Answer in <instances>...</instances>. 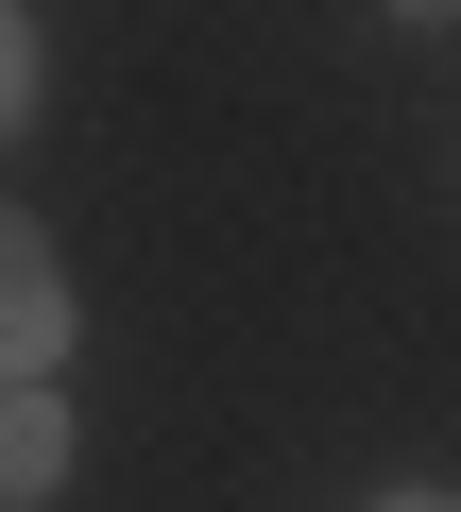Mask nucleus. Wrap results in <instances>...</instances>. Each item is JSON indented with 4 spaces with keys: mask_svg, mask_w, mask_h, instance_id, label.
Wrapping results in <instances>:
<instances>
[{
    "mask_svg": "<svg viewBox=\"0 0 461 512\" xmlns=\"http://www.w3.org/2000/svg\"><path fill=\"white\" fill-rule=\"evenodd\" d=\"M18 103H35V35L0 18V137H18Z\"/></svg>",
    "mask_w": 461,
    "mask_h": 512,
    "instance_id": "nucleus-3",
    "label": "nucleus"
},
{
    "mask_svg": "<svg viewBox=\"0 0 461 512\" xmlns=\"http://www.w3.org/2000/svg\"><path fill=\"white\" fill-rule=\"evenodd\" d=\"M52 478H69V410L52 393H0V512H52Z\"/></svg>",
    "mask_w": 461,
    "mask_h": 512,
    "instance_id": "nucleus-2",
    "label": "nucleus"
},
{
    "mask_svg": "<svg viewBox=\"0 0 461 512\" xmlns=\"http://www.w3.org/2000/svg\"><path fill=\"white\" fill-rule=\"evenodd\" d=\"M393 512H444V495H393Z\"/></svg>",
    "mask_w": 461,
    "mask_h": 512,
    "instance_id": "nucleus-4",
    "label": "nucleus"
},
{
    "mask_svg": "<svg viewBox=\"0 0 461 512\" xmlns=\"http://www.w3.org/2000/svg\"><path fill=\"white\" fill-rule=\"evenodd\" d=\"M52 359H69V274H52V239L0 205V393H52Z\"/></svg>",
    "mask_w": 461,
    "mask_h": 512,
    "instance_id": "nucleus-1",
    "label": "nucleus"
}]
</instances>
